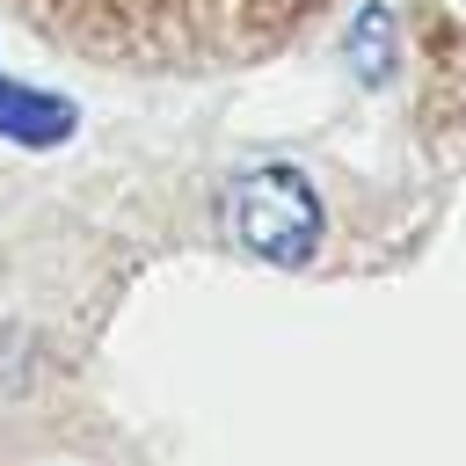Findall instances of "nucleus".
Instances as JSON below:
<instances>
[{"mask_svg":"<svg viewBox=\"0 0 466 466\" xmlns=\"http://www.w3.org/2000/svg\"><path fill=\"white\" fill-rule=\"evenodd\" d=\"M226 218H233V240L277 269H299L320 248V197L299 167H248L226 197Z\"/></svg>","mask_w":466,"mask_h":466,"instance_id":"nucleus-1","label":"nucleus"},{"mask_svg":"<svg viewBox=\"0 0 466 466\" xmlns=\"http://www.w3.org/2000/svg\"><path fill=\"white\" fill-rule=\"evenodd\" d=\"M73 131V102L58 95H36L22 80H0V138H22V146H58Z\"/></svg>","mask_w":466,"mask_h":466,"instance_id":"nucleus-2","label":"nucleus"},{"mask_svg":"<svg viewBox=\"0 0 466 466\" xmlns=\"http://www.w3.org/2000/svg\"><path fill=\"white\" fill-rule=\"evenodd\" d=\"M350 58H357V73H364L371 87L393 73V7H386V0H371V7L350 22Z\"/></svg>","mask_w":466,"mask_h":466,"instance_id":"nucleus-3","label":"nucleus"},{"mask_svg":"<svg viewBox=\"0 0 466 466\" xmlns=\"http://www.w3.org/2000/svg\"><path fill=\"white\" fill-rule=\"evenodd\" d=\"M269 7H306V0H269Z\"/></svg>","mask_w":466,"mask_h":466,"instance_id":"nucleus-4","label":"nucleus"}]
</instances>
